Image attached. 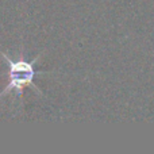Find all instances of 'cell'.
<instances>
[{
  "label": "cell",
  "instance_id": "cell-1",
  "mask_svg": "<svg viewBox=\"0 0 154 154\" xmlns=\"http://www.w3.org/2000/svg\"><path fill=\"white\" fill-rule=\"evenodd\" d=\"M0 56L3 57V60L5 61L7 64V84H5L4 89L0 92V99L4 97L5 95L8 93L14 92L15 93L16 97L22 99L23 97V92L27 87L31 85L38 93H42V91L35 85L34 79L35 76H42L46 75V73H50V72H41V70H37V62L39 60V57L42 56V53L39 56H37L34 60L31 61H27V60L23 58V56H20V58L18 60H14L11 58L8 54L3 53L0 50ZM43 95V93H42Z\"/></svg>",
  "mask_w": 154,
  "mask_h": 154
}]
</instances>
